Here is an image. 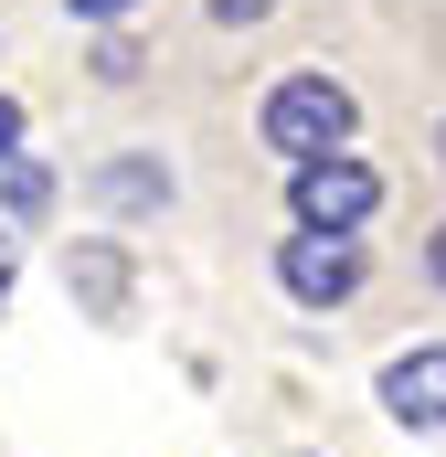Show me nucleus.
<instances>
[{
	"mask_svg": "<svg viewBox=\"0 0 446 457\" xmlns=\"http://www.w3.org/2000/svg\"><path fill=\"white\" fill-rule=\"evenodd\" d=\"M425 266H436V287H446V224H436V245H425Z\"/></svg>",
	"mask_w": 446,
	"mask_h": 457,
	"instance_id": "obj_11",
	"label": "nucleus"
},
{
	"mask_svg": "<svg viewBox=\"0 0 446 457\" xmlns=\"http://www.w3.org/2000/svg\"><path fill=\"white\" fill-rule=\"evenodd\" d=\"M11 138H21V107H11V96H0V160H11Z\"/></svg>",
	"mask_w": 446,
	"mask_h": 457,
	"instance_id": "obj_9",
	"label": "nucleus"
},
{
	"mask_svg": "<svg viewBox=\"0 0 446 457\" xmlns=\"http://www.w3.org/2000/svg\"><path fill=\"white\" fill-rule=\"evenodd\" d=\"M436 160H446V128H436Z\"/></svg>",
	"mask_w": 446,
	"mask_h": 457,
	"instance_id": "obj_13",
	"label": "nucleus"
},
{
	"mask_svg": "<svg viewBox=\"0 0 446 457\" xmlns=\"http://www.w3.org/2000/svg\"><path fill=\"white\" fill-rule=\"evenodd\" d=\"M96 192H107V203H170V170H149V160H117Z\"/></svg>",
	"mask_w": 446,
	"mask_h": 457,
	"instance_id": "obj_5",
	"label": "nucleus"
},
{
	"mask_svg": "<svg viewBox=\"0 0 446 457\" xmlns=\"http://www.w3.org/2000/svg\"><path fill=\"white\" fill-rule=\"evenodd\" d=\"M383 404H393L404 426H446V341L404 351V361H383Z\"/></svg>",
	"mask_w": 446,
	"mask_h": 457,
	"instance_id": "obj_4",
	"label": "nucleus"
},
{
	"mask_svg": "<svg viewBox=\"0 0 446 457\" xmlns=\"http://www.w3.org/2000/svg\"><path fill=\"white\" fill-rule=\"evenodd\" d=\"M0 298H11V234H0Z\"/></svg>",
	"mask_w": 446,
	"mask_h": 457,
	"instance_id": "obj_12",
	"label": "nucleus"
},
{
	"mask_svg": "<svg viewBox=\"0 0 446 457\" xmlns=\"http://www.w3.org/2000/svg\"><path fill=\"white\" fill-rule=\"evenodd\" d=\"M351 86H330V75H287L277 96H266V149L287 160V170H309V160H330L340 138H351Z\"/></svg>",
	"mask_w": 446,
	"mask_h": 457,
	"instance_id": "obj_1",
	"label": "nucleus"
},
{
	"mask_svg": "<svg viewBox=\"0 0 446 457\" xmlns=\"http://www.w3.org/2000/svg\"><path fill=\"white\" fill-rule=\"evenodd\" d=\"M96 75H107V86H128V75H138V43H128V32H107V54H96Z\"/></svg>",
	"mask_w": 446,
	"mask_h": 457,
	"instance_id": "obj_7",
	"label": "nucleus"
},
{
	"mask_svg": "<svg viewBox=\"0 0 446 457\" xmlns=\"http://www.w3.org/2000/svg\"><path fill=\"white\" fill-rule=\"evenodd\" d=\"M255 11H266V0H213V21H255Z\"/></svg>",
	"mask_w": 446,
	"mask_h": 457,
	"instance_id": "obj_8",
	"label": "nucleus"
},
{
	"mask_svg": "<svg viewBox=\"0 0 446 457\" xmlns=\"http://www.w3.org/2000/svg\"><path fill=\"white\" fill-rule=\"evenodd\" d=\"M277 277H287L298 309H340L361 287V234H287L277 245Z\"/></svg>",
	"mask_w": 446,
	"mask_h": 457,
	"instance_id": "obj_3",
	"label": "nucleus"
},
{
	"mask_svg": "<svg viewBox=\"0 0 446 457\" xmlns=\"http://www.w3.org/2000/svg\"><path fill=\"white\" fill-rule=\"evenodd\" d=\"M372 203H383V181H372L351 149L287 170V213H298V234H361V224H372Z\"/></svg>",
	"mask_w": 446,
	"mask_h": 457,
	"instance_id": "obj_2",
	"label": "nucleus"
},
{
	"mask_svg": "<svg viewBox=\"0 0 446 457\" xmlns=\"http://www.w3.org/2000/svg\"><path fill=\"white\" fill-rule=\"evenodd\" d=\"M117 11H128V0H75V21H117Z\"/></svg>",
	"mask_w": 446,
	"mask_h": 457,
	"instance_id": "obj_10",
	"label": "nucleus"
},
{
	"mask_svg": "<svg viewBox=\"0 0 446 457\" xmlns=\"http://www.w3.org/2000/svg\"><path fill=\"white\" fill-rule=\"evenodd\" d=\"M75 287H86L96 309H117V287H128V277H117V255H107V245H86V255H75Z\"/></svg>",
	"mask_w": 446,
	"mask_h": 457,
	"instance_id": "obj_6",
	"label": "nucleus"
}]
</instances>
